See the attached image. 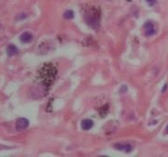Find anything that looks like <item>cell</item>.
<instances>
[{
  "instance_id": "1",
  "label": "cell",
  "mask_w": 168,
  "mask_h": 157,
  "mask_svg": "<svg viewBox=\"0 0 168 157\" xmlns=\"http://www.w3.org/2000/svg\"><path fill=\"white\" fill-rule=\"evenodd\" d=\"M57 75V69L52 63L43 65L38 74V80L44 87H49L54 82Z\"/></svg>"
},
{
  "instance_id": "2",
  "label": "cell",
  "mask_w": 168,
  "mask_h": 157,
  "mask_svg": "<svg viewBox=\"0 0 168 157\" xmlns=\"http://www.w3.org/2000/svg\"><path fill=\"white\" fill-rule=\"evenodd\" d=\"M85 20L90 26L93 27L94 29L98 28V19L96 15H93V13H86L85 14Z\"/></svg>"
},
{
  "instance_id": "3",
  "label": "cell",
  "mask_w": 168,
  "mask_h": 157,
  "mask_svg": "<svg viewBox=\"0 0 168 157\" xmlns=\"http://www.w3.org/2000/svg\"><path fill=\"white\" fill-rule=\"evenodd\" d=\"M29 124H30V122L27 118H19L17 120V122H16V129L19 132H22L29 127Z\"/></svg>"
},
{
  "instance_id": "4",
  "label": "cell",
  "mask_w": 168,
  "mask_h": 157,
  "mask_svg": "<svg viewBox=\"0 0 168 157\" xmlns=\"http://www.w3.org/2000/svg\"><path fill=\"white\" fill-rule=\"evenodd\" d=\"M144 33H145V36H151L155 33V28H154V25L153 22H146L144 24Z\"/></svg>"
},
{
  "instance_id": "5",
  "label": "cell",
  "mask_w": 168,
  "mask_h": 157,
  "mask_svg": "<svg viewBox=\"0 0 168 157\" xmlns=\"http://www.w3.org/2000/svg\"><path fill=\"white\" fill-rule=\"evenodd\" d=\"M114 148L118 150V151H123L125 153H129L132 151V147L131 144H128V143H117L114 145Z\"/></svg>"
},
{
  "instance_id": "6",
  "label": "cell",
  "mask_w": 168,
  "mask_h": 157,
  "mask_svg": "<svg viewBox=\"0 0 168 157\" xmlns=\"http://www.w3.org/2000/svg\"><path fill=\"white\" fill-rule=\"evenodd\" d=\"M32 39H33V36H32V34L30 33V32L29 31H25L23 32L22 34L20 35L19 37V40L20 41L22 42H25V43H29L32 41Z\"/></svg>"
},
{
  "instance_id": "7",
  "label": "cell",
  "mask_w": 168,
  "mask_h": 157,
  "mask_svg": "<svg viewBox=\"0 0 168 157\" xmlns=\"http://www.w3.org/2000/svg\"><path fill=\"white\" fill-rule=\"evenodd\" d=\"M94 123L91 120H88V118H85V120L82 121V123H81V127L84 129V131H88L92 127H93Z\"/></svg>"
},
{
  "instance_id": "8",
  "label": "cell",
  "mask_w": 168,
  "mask_h": 157,
  "mask_svg": "<svg viewBox=\"0 0 168 157\" xmlns=\"http://www.w3.org/2000/svg\"><path fill=\"white\" fill-rule=\"evenodd\" d=\"M19 50L18 48L13 44H10L7 47V53L8 56H13L15 54H18Z\"/></svg>"
},
{
  "instance_id": "9",
  "label": "cell",
  "mask_w": 168,
  "mask_h": 157,
  "mask_svg": "<svg viewBox=\"0 0 168 157\" xmlns=\"http://www.w3.org/2000/svg\"><path fill=\"white\" fill-rule=\"evenodd\" d=\"M74 14L73 10H66L63 14V18L66 19H74Z\"/></svg>"
},
{
  "instance_id": "10",
  "label": "cell",
  "mask_w": 168,
  "mask_h": 157,
  "mask_svg": "<svg viewBox=\"0 0 168 157\" xmlns=\"http://www.w3.org/2000/svg\"><path fill=\"white\" fill-rule=\"evenodd\" d=\"M147 1V3L150 5V6H154V3H155V0H146Z\"/></svg>"
},
{
  "instance_id": "11",
  "label": "cell",
  "mask_w": 168,
  "mask_h": 157,
  "mask_svg": "<svg viewBox=\"0 0 168 157\" xmlns=\"http://www.w3.org/2000/svg\"><path fill=\"white\" fill-rule=\"evenodd\" d=\"M3 148H6V147H4V146H1V145H0V149H3Z\"/></svg>"
},
{
  "instance_id": "12",
  "label": "cell",
  "mask_w": 168,
  "mask_h": 157,
  "mask_svg": "<svg viewBox=\"0 0 168 157\" xmlns=\"http://www.w3.org/2000/svg\"><path fill=\"white\" fill-rule=\"evenodd\" d=\"M166 132H168V125H167V127H166Z\"/></svg>"
}]
</instances>
